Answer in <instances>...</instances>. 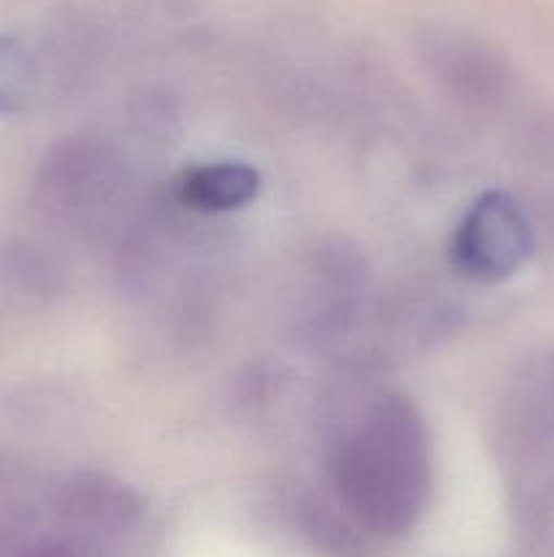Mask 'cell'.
<instances>
[{"label":"cell","mask_w":554,"mask_h":557,"mask_svg":"<svg viewBox=\"0 0 554 557\" xmlns=\"http://www.w3.org/2000/svg\"><path fill=\"white\" fill-rule=\"evenodd\" d=\"M25 79L27 65L22 52L11 41L0 38V112H5L20 98Z\"/></svg>","instance_id":"obj_4"},{"label":"cell","mask_w":554,"mask_h":557,"mask_svg":"<svg viewBox=\"0 0 554 557\" xmlns=\"http://www.w3.org/2000/svg\"><path fill=\"white\" fill-rule=\"evenodd\" d=\"M335 476L342 498L375 531L394 533L416 520L427 493V441L413 408L389 400L340 446Z\"/></svg>","instance_id":"obj_1"},{"label":"cell","mask_w":554,"mask_h":557,"mask_svg":"<svg viewBox=\"0 0 554 557\" xmlns=\"http://www.w3.org/2000/svg\"><path fill=\"white\" fill-rule=\"evenodd\" d=\"M27 557H74V555H71L68 549L58 547V544H41V547L30 549Z\"/></svg>","instance_id":"obj_5"},{"label":"cell","mask_w":554,"mask_h":557,"mask_svg":"<svg viewBox=\"0 0 554 557\" xmlns=\"http://www.w3.org/2000/svg\"><path fill=\"white\" fill-rule=\"evenodd\" d=\"M259 194V174L248 163H212L190 169L179 183L182 205L201 212H228Z\"/></svg>","instance_id":"obj_3"},{"label":"cell","mask_w":554,"mask_h":557,"mask_svg":"<svg viewBox=\"0 0 554 557\" xmlns=\"http://www.w3.org/2000/svg\"><path fill=\"white\" fill-rule=\"evenodd\" d=\"M532 248L525 212L505 194H487L473 205L451 243V259L476 281H503L514 275Z\"/></svg>","instance_id":"obj_2"}]
</instances>
